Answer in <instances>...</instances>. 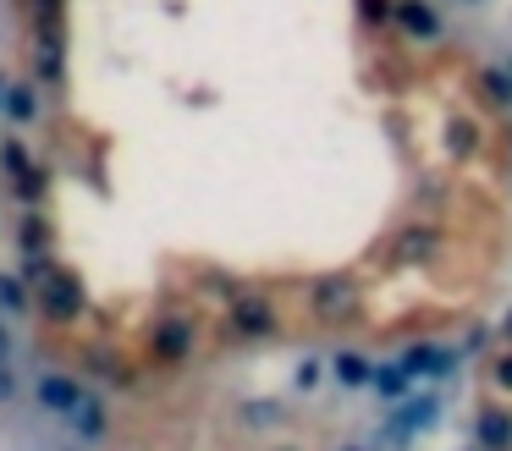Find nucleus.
Segmentation results:
<instances>
[{
  "instance_id": "nucleus-1",
  "label": "nucleus",
  "mask_w": 512,
  "mask_h": 451,
  "mask_svg": "<svg viewBox=\"0 0 512 451\" xmlns=\"http://www.w3.org/2000/svg\"><path fill=\"white\" fill-rule=\"evenodd\" d=\"M34 402L45 407V413H72V407L83 402V385L72 380V374H39V385H34Z\"/></svg>"
},
{
  "instance_id": "nucleus-2",
  "label": "nucleus",
  "mask_w": 512,
  "mask_h": 451,
  "mask_svg": "<svg viewBox=\"0 0 512 451\" xmlns=\"http://www.w3.org/2000/svg\"><path fill=\"white\" fill-rule=\"evenodd\" d=\"M193 352V330L182 325V319H166V325L155 330V358L160 363H182Z\"/></svg>"
},
{
  "instance_id": "nucleus-3",
  "label": "nucleus",
  "mask_w": 512,
  "mask_h": 451,
  "mask_svg": "<svg viewBox=\"0 0 512 451\" xmlns=\"http://www.w3.org/2000/svg\"><path fill=\"white\" fill-rule=\"evenodd\" d=\"M314 314L320 319H347L353 314V286L347 281H320L314 286Z\"/></svg>"
},
{
  "instance_id": "nucleus-4",
  "label": "nucleus",
  "mask_w": 512,
  "mask_h": 451,
  "mask_svg": "<svg viewBox=\"0 0 512 451\" xmlns=\"http://www.w3.org/2000/svg\"><path fill=\"white\" fill-rule=\"evenodd\" d=\"M232 319H237V330H248V336H265V330L276 325V308H270L265 297H237Z\"/></svg>"
},
{
  "instance_id": "nucleus-5",
  "label": "nucleus",
  "mask_w": 512,
  "mask_h": 451,
  "mask_svg": "<svg viewBox=\"0 0 512 451\" xmlns=\"http://www.w3.org/2000/svg\"><path fill=\"white\" fill-rule=\"evenodd\" d=\"M479 446L485 451H507L512 446V418L501 413V407H485V413H479Z\"/></svg>"
},
{
  "instance_id": "nucleus-6",
  "label": "nucleus",
  "mask_w": 512,
  "mask_h": 451,
  "mask_svg": "<svg viewBox=\"0 0 512 451\" xmlns=\"http://www.w3.org/2000/svg\"><path fill=\"white\" fill-rule=\"evenodd\" d=\"M435 253V231H424V226H408L397 237V248H391V259H402V264H419V259H430Z\"/></svg>"
},
{
  "instance_id": "nucleus-7",
  "label": "nucleus",
  "mask_w": 512,
  "mask_h": 451,
  "mask_svg": "<svg viewBox=\"0 0 512 451\" xmlns=\"http://www.w3.org/2000/svg\"><path fill=\"white\" fill-rule=\"evenodd\" d=\"M402 28H408L413 39H435L441 22H435V11L424 6V0H402Z\"/></svg>"
},
{
  "instance_id": "nucleus-8",
  "label": "nucleus",
  "mask_w": 512,
  "mask_h": 451,
  "mask_svg": "<svg viewBox=\"0 0 512 451\" xmlns=\"http://www.w3.org/2000/svg\"><path fill=\"white\" fill-rule=\"evenodd\" d=\"M23 308H28L23 281H12V275H0V314H23Z\"/></svg>"
},
{
  "instance_id": "nucleus-9",
  "label": "nucleus",
  "mask_w": 512,
  "mask_h": 451,
  "mask_svg": "<svg viewBox=\"0 0 512 451\" xmlns=\"http://www.w3.org/2000/svg\"><path fill=\"white\" fill-rule=\"evenodd\" d=\"M45 303L56 308L61 319H67V314H78V286H72V281H56V292L45 286Z\"/></svg>"
},
{
  "instance_id": "nucleus-10",
  "label": "nucleus",
  "mask_w": 512,
  "mask_h": 451,
  "mask_svg": "<svg viewBox=\"0 0 512 451\" xmlns=\"http://www.w3.org/2000/svg\"><path fill=\"white\" fill-rule=\"evenodd\" d=\"M375 385H380V396H408V369H375Z\"/></svg>"
},
{
  "instance_id": "nucleus-11",
  "label": "nucleus",
  "mask_w": 512,
  "mask_h": 451,
  "mask_svg": "<svg viewBox=\"0 0 512 451\" xmlns=\"http://www.w3.org/2000/svg\"><path fill=\"white\" fill-rule=\"evenodd\" d=\"M441 374L446 369V352H430V347H424V352H408V374Z\"/></svg>"
},
{
  "instance_id": "nucleus-12",
  "label": "nucleus",
  "mask_w": 512,
  "mask_h": 451,
  "mask_svg": "<svg viewBox=\"0 0 512 451\" xmlns=\"http://www.w3.org/2000/svg\"><path fill=\"white\" fill-rule=\"evenodd\" d=\"M336 374H342L347 385H364V380H369L364 358H353V352H342V358H336Z\"/></svg>"
},
{
  "instance_id": "nucleus-13",
  "label": "nucleus",
  "mask_w": 512,
  "mask_h": 451,
  "mask_svg": "<svg viewBox=\"0 0 512 451\" xmlns=\"http://www.w3.org/2000/svg\"><path fill=\"white\" fill-rule=\"evenodd\" d=\"M485 83H490V94H496V99H512V77L507 72H490Z\"/></svg>"
},
{
  "instance_id": "nucleus-14",
  "label": "nucleus",
  "mask_w": 512,
  "mask_h": 451,
  "mask_svg": "<svg viewBox=\"0 0 512 451\" xmlns=\"http://www.w3.org/2000/svg\"><path fill=\"white\" fill-rule=\"evenodd\" d=\"M12 396H17V374L0 363V402H12Z\"/></svg>"
},
{
  "instance_id": "nucleus-15",
  "label": "nucleus",
  "mask_w": 512,
  "mask_h": 451,
  "mask_svg": "<svg viewBox=\"0 0 512 451\" xmlns=\"http://www.w3.org/2000/svg\"><path fill=\"white\" fill-rule=\"evenodd\" d=\"M496 385H501V391H512V352H507V358H496Z\"/></svg>"
},
{
  "instance_id": "nucleus-16",
  "label": "nucleus",
  "mask_w": 512,
  "mask_h": 451,
  "mask_svg": "<svg viewBox=\"0 0 512 451\" xmlns=\"http://www.w3.org/2000/svg\"><path fill=\"white\" fill-rule=\"evenodd\" d=\"M501 336H507V347H512V314H507V325H501Z\"/></svg>"
},
{
  "instance_id": "nucleus-17",
  "label": "nucleus",
  "mask_w": 512,
  "mask_h": 451,
  "mask_svg": "<svg viewBox=\"0 0 512 451\" xmlns=\"http://www.w3.org/2000/svg\"><path fill=\"white\" fill-rule=\"evenodd\" d=\"M6 347H12V341H6V336H0V352H6Z\"/></svg>"
},
{
  "instance_id": "nucleus-18",
  "label": "nucleus",
  "mask_w": 512,
  "mask_h": 451,
  "mask_svg": "<svg viewBox=\"0 0 512 451\" xmlns=\"http://www.w3.org/2000/svg\"><path fill=\"white\" fill-rule=\"evenodd\" d=\"M342 451H358V446H342Z\"/></svg>"
}]
</instances>
